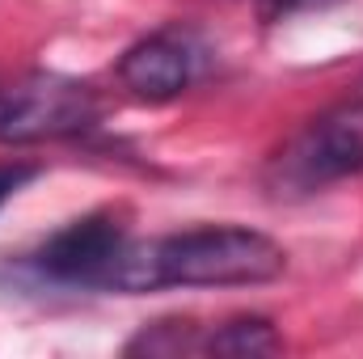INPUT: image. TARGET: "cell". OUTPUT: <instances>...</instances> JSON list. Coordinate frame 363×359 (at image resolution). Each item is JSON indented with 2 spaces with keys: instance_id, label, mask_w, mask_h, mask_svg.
<instances>
[{
  "instance_id": "1",
  "label": "cell",
  "mask_w": 363,
  "mask_h": 359,
  "mask_svg": "<svg viewBox=\"0 0 363 359\" xmlns=\"http://www.w3.org/2000/svg\"><path fill=\"white\" fill-rule=\"evenodd\" d=\"M287 267L283 245L241 224H203L148 241V292L157 287H254Z\"/></svg>"
},
{
  "instance_id": "2",
  "label": "cell",
  "mask_w": 363,
  "mask_h": 359,
  "mask_svg": "<svg viewBox=\"0 0 363 359\" xmlns=\"http://www.w3.org/2000/svg\"><path fill=\"white\" fill-rule=\"evenodd\" d=\"M363 174V81L351 97L308 118L267 165L274 199H308L342 178Z\"/></svg>"
},
{
  "instance_id": "3",
  "label": "cell",
  "mask_w": 363,
  "mask_h": 359,
  "mask_svg": "<svg viewBox=\"0 0 363 359\" xmlns=\"http://www.w3.org/2000/svg\"><path fill=\"white\" fill-rule=\"evenodd\" d=\"M97 123V93L60 72H26L0 85V144L68 140Z\"/></svg>"
},
{
  "instance_id": "4",
  "label": "cell",
  "mask_w": 363,
  "mask_h": 359,
  "mask_svg": "<svg viewBox=\"0 0 363 359\" xmlns=\"http://www.w3.org/2000/svg\"><path fill=\"white\" fill-rule=\"evenodd\" d=\"M127 245H131L127 224L114 211H93L85 220H72L68 228H60L55 237H47V245L34 254V267H38V275H47L51 283H64V287L110 292V275Z\"/></svg>"
},
{
  "instance_id": "5",
  "label": "cell",
  "mask_w": 363,
  "mask_h": 359,
  "mask_svg": "<svg viewBox=\"0 0 363 359\" xmlns=\"http://www.w3.org/2000/svg\"><path fill=\"white\" fill-rule=\"evenodd\" d=\"M203 64L207 51L190 30H157L123 51L118 81L140 101H174L199 81Z\"/></svg>"
},
{
  "instance_id": "6",
  "label": "cell",
  "mask_w": 363,
  "mask_h": 359,
  "mask_svg": "<svg viewBox=\"0 0 363 359\" xmlns=\"http://www.w3.org/2000/svg\"><path fill=\"white\" fill-rule=\"evenodd\" d=\"M203 351H207V355H237V359L279 355V351H283V338L274 334V326L267 317H233V321L216 326V330L203 338Z\"/></svg>"
},
{
  "instance_id": "7",
  "label": "cell",
  "mask_w": 363,
  "mask_h": 359,
  "mask_svg": "<svg viewBox=\"0 0 363 359\" xmlns=\"http://www.w3.org/2000/svg\"><path fill=\"white\" fill-rule=\"evenodd\" d=\"M190 351H203L194 321H152L127 343V355H190Z\"/></svg>"
},
{
  "instance_id": "8",
  "label": "cell",
  "mask_w": 363,
  "mask_h": 359,
  "mask_svg": "<svg viewBox=\"0 0 363 359\" xmlns=\"http://www.w3.org/2000/svg\"><path fill=\"white\" fill-rule=\"evenodd\" d=\"M30 178H38L34 165H26V161H0V207H4Z\"/></svg>"
},
{
  "instance_id": "9",
  "label": "cell",
  "mask_w": 363,
  "mask_h": 359,
  "mask_svg": "<svg viewBox=\"0 0 363 359\" xmlns=\"http://www.w3.org/2000/svg\"><path fill=\"white\" fill-rule=\"evenodd\" d=\"M338 0H262L267 17H291V13H313V9H330Z\"/></svg>"
}]
</instances>
